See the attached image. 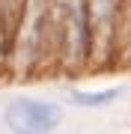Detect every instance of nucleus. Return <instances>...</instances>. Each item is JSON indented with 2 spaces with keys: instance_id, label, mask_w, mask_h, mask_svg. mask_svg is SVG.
<instances>
[{
  "instance_id": "f257e3e1",
  "label": "nucleus",
  "mask_w": 131,
  "mask_h": 134,
  "mask_svg": "<svg viewBox=\"0 0 131 134\" xmlns=\"http://www.w3.org/2000/svg\"><path fill=\"white\" fill-rule=\"evenodd\" d=\"M60 122V110L48 101L21 98L6 107V125L12 134H48Z\"/></svg>"
},
{
  "instance_id": "f03ea898",
  "label": "nucleus",
  "mask_w": 131,
  "mask_h": 134,
  "mask_svg": "<svg viewBox=\"0 0 131 134\" xmlns=\"http://www.w3.org/2000/svg\"><path fill=\"white\" fill-rule=\"evenodd\" d=\"M119 92L110 90V92H92V96H87V92H72V98L78 101V104H104V101H113Z\"/></svg>"
}]
</instances>
